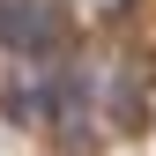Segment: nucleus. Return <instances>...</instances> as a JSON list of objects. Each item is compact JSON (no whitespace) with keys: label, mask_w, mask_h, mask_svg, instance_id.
<instances>
[{"label":"nucleus","mask_w":156,"mask_h":156,"mask_svg":"<svg viewBox=\"0 0 156 156\" xmlns=\"http://www.w3.org/2000/svg\"><path fill=\"white\" fill-rule=\"evenodd\" d=\"M0 45L23 60H52L67 45V15L52 0H0Z\"/></svg>","instance_id":"f257e3e1"}]
</instances>
